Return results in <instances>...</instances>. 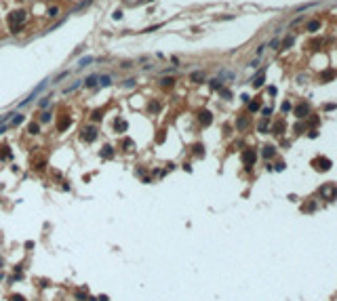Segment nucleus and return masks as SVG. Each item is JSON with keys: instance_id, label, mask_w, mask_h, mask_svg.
Returning <instances> with one entry per match:
<instances>
[{"instance_id": "obj_1", "label": "nucleus", "mask_w": 337, "mask_h": 301, "mask_svg": "<svg viewBox=\"0 0 337 301\" xmlns=\"http://www.w3.org/2000/svg\"><path fill=\"white\" fill-rule=\"evenodd\" d=\"M25 19H27V15H25L23 11H15V13H11V15H9V25H11L13 34H21Z\"/></svg>"}, {"instance_id": "obj_2", "label": "nucleus", "mask_w": 337, "mask_h": 301, "mask_svg": "<svg viewBox=\"0 0 337 301\" xmlns=\"http://www.w3.org/2000/svg\"><path fill=\"white\" fill-rule=\"evenodd\" d=\"M48 85H51V80H48V78H44V80H42V82H40L38 86H34V89H32V93L25 97V99L21 101V103H19V105H21V108H25L27 103H32V101H34V97H38V95H40V93H42V91H44V89H47Z\"/></svg>"}, {"instance_id": "obj_3", "label": "nucleus", "mask_w": 337, "mask_h": 301, "mask_svg": "<svg viewBox=\"0 0 337 301\" xmlns=\"http://www.w3.org/2000/svg\"><path fill=\"white\" fill-rule=\"evenodd\" d=\"M255 160H257L255 150H244V152H242V162L247 164V169H251L253 164H255Z\"/></svg>"}, {"instance_id": "obj_4", "label": "nucleus", "mask_w": 337, "mask_h": 301, "mask_svg": "<svg viewBox=\"0 0 337 301\" xmlns=\"http://www.w3.org/2000/svg\"><path fill=\"white\" fill-rule=\"evenodd\" d=\"M95 139H97V129L95 126H86L82 131V141L91 143V141H95Z\"/></svg>"}, {"instance_id": "obj_5", "label": "nucleus", "mask_w": 337, "mask_h": 301, "mask_svg": "<svg viewBox=\"0 0 337 301\" xmlns=\"http://www.w3.org/2000/svg\"><path fill=\"white\" fill-rule=\"evenodd\" d=\"M308 114H310V105H308V103H301V105L295 108V116H297L299 120H301V118H306Z\"/></svg>"}, {"instance_id": "obj_6", "label": "nucleus", "mask_w": 337, "mask_h": 301, "mask_svg": "<svg viewBox=\"0 0 337 301\" xmlns=\"http://www.w3.org/2000/svg\"><path fill=\"white\" fill-rule=\"evenodd\" d=\"M198 120H200V124H202V126H209V124L213 122V116H211V112L202 109V112L198 114Z\"/></svg>"}, {"instance_id": "obj_7", "label": "nucleus", "mask_w": 337, "mask_h": 301, "mask_svg": "<svg viewBox=\"0 0 337 301\" xmlns=\"http://www.w3.org/2000/svg\"><path fill=\"white\" fill-rule=\"evenodd\" d=\"M314 164H316L318 171H329L331 169V160H329V158H320V160H316Z\"/></svg>"}, {"instance_id": "obj_8", "label": "nucleus", "mask_w": 337, "mask_h": 301, "mask_svg": "<svg viewBox=\"0 0 337 301\" xmlns=\"http://www.w3.org/2000/svg\"><path fill=\"white\" fill-rule=\"evenodd\" d=\"M99 156L103 158V160L114 158V147H112V145H103V147H101V152H99Z\"/></svg>"}, {"instance_id": "obj_9", "label": "nucleus", "mask_w": 337, "mask_h": 301, "mask_svg": "<svg viewBox=\"0 0 337 301\" xmlns=\"http://www.w3.org/2000/svg\"><path fill=\"white\" fill-rule=\"evenodd\" d=\"M264 80H265V72L261 70V72H259V74H257V76H255V78L251 80V85L255 86V89H259V86L264 85Z\"/></svg>"}, {"instance_id": "obj_10", "label": "nucleus", "mask_w": 337, "mask_h": 301, "mask_svg": "<svg viewBox=\"0 0 337 301\" xmlns=\"http://www.w3.org/2000/svg\"><path fill=\"white\" fill-rule=\"evenodd\" d=\"M82 82H84V86H89V89H95L97 82H99V76H97V74H91V76H89L86 80H82Z\"/></svg>"}, {"instance_id": "obj_11", "label": "nucleus", "mask_w": 337, "mask_h": 301, "mask_svg": "<svg viewBox=\"0 0 337 301\" xmlns=\"http://www.w3.org/2000/svg\"><path fill=\"white\" fill-rule=\"evenodd\" d=\"M261 156L264 158H274L276 156V147H274V145H265L264 150H261Z\"/></svg>"}, {"instance_id": "obj_12", "label": "nucleus", "mask_w": 337, "mask_h": 301, "mask_svg": "<svg viewBox=\"0 0 337 301\" xmlns=\"http://www.w3.org/2000/svg\"><path fill=\"white\" fill-rule=\"evenodd\" d=\"M127 129H129V122L127 120H116L114 122V131L116 133H124Z\"/></svg>"}, {"instance_id": "obj_13", "label": "nucleus", "mask_w": 337, "mask_h": 301, "mask_svg": "<svg viewBox=\"0 0 337 301\" xmlns=\"http://www.w3.org/2000/svg\"><path fill=\"white\" fill-rule=\"evenodd\" d=\"M322 194H325L327 198H331V196H335V194H337V188H335V185H325V188H322Z\"/></svg>"}, {"instance_id": "obj_14", "label": "nucleus", "mask_w": 337, "mask_h": 301, "mask_svg": "<svg viewBox=\"0 0 337 301\" xmlns=\"http://www.w3.org/2000/svg\"><path fill=\"white\" fill-rule=\"evenodd\" d=\"M27 133H30V135H38V133H40V124H38V122H30V124H27Z\"/></svg>"}, {"instance_id": "obj_15", "label": "nucleus", "mask_w": 337, "mask_h": 301, "mask_svg": "<svg viewBox=\"0 0 337 301\" xmlns=\"http://www.w3.org/2000/svg\"><path fill=\"white\" fill-rule=\"evenodd\" d=\"M95 61V57H82V59L78 61V70H82V68H86L89 63H93Z\"/></svg>"}, {"instance_id": "obj_16", "label": "nucleus", "mask_w": 337, "mask_h": 301, "mask_svg": "<svg viewBox=\"0 0 337 301\" xmlns=\"http://www.w3.org/2000/svg\"><path fill=\"white\" fill-rule=\"evenodd\" d=\"M70 124H72V120H70V118H63V120H59V124H57L59 133H63L65 129H68V126H70Z\"/></svg>"}, {"instance_id": "obj_17", "label": "nucleus", "mask_w": 337, "mask_h": 301, "mask_svg": "<svg viewBox=\"0 0 337 301\" xmlns=\"http://www.w3.org/2000/svg\"><path fill=\"white\" fill-rule=\"evenodd\" d=\"M160 108H162V105H160V101H150V105H148V109H150L152 114L160 112Z\"/></svg>"}, {"instance_id": "obj_18", "label": "nucleus", "mask_w": 337, "mask_h": 301, "mask_svg": "<svg viewBox=\"0 0 337 301\" xmlns=\"http://www.w3.org/2000/svg\"><path fill=\"white\" fill-rule=\"evenodd\" d=\"M173 85H175V78H171V76L160 78V86H173Z\"/></svg>"}, {"instance_id": "obj_19", "label": "nucleus", "mask_w": 337, "mask_h": 301, "mask_svg": "<svg viewBox=\"0 0 337 301\" xmlns=\"http://www.w3.org/2000/svg\"><path fill=\"white\" fill-rule=\"evenodd\" d=\"M282 131H285V122H276V124H274V129H272V133H274V135H282Z\"/></svg>"}, {"instance_id": "obj_20", "label": "nucleus", "mask_w": 337, "mask_h": 301, "mask_svg": "<svg viewBox=\"0 0 337 301\" xmlns=\"http://www.w3.org/2000/svg\"><path fill=\"white\" fill-rule=\"evenodd\" d=\"M190 80H192V82H200V80H205V74H202V72H194L192 76H190Z\"/></svg>"}, {"instance_id": "obj_21", "label": "nucleus", "mask_w": 337, "mask_h": 301, "mask_svg": "<svg viewBox=\"0 0 337 301\" xmlns=\"http://www.w3.org/2000/svg\"><path fill=\"white\" fill-rule=\"evenodd\" d=\"M21 122H23V116H21V114H15V118L11 120V124H9V126H19Z\"/></svg>"}, {"instance_id": "obj_22", "label": "nucleus", "mask_w": 337, "mask_h": 301, "mask_svg": "<svg viewBox=\"0 0 337 301\" xmlns=\"http://www.w3.org/2000/svg\"><path fill=\"white\" fill-rule=\"evenodd\" d=\"M211 89L213 91H221V78H213L211 80Z\"/></svg>"}, {"instance_id": "obj_23", "label": "nucleus", "mask_w": 337, "mask_h": 301, "mask_svg": "<svg viewBox=\"0 0 337 301\" xmlns=\"http://www.w3.org/2000/svg\"><path fill=\"white\" fill-rule=\"evenodd\" d=\"M257 131H259V133H268V118H264V120L257 124Z\"/></svg>"}, {"instance_id": "obj_24", "label": "nucleus", "mask_w": 337, "mask_h": 301, "mask_svg": "<svg viewBox=\"0 0 337 301\" xmlns=\"http://www.w3.org/2000/svg\"><path fill=\"white\" fill-rule=\"evenodd\" d=\"M80 85H82V80H78V82H74V85L65 86V89H63V93H72V91H76V89H78Z\"/></svg>"}, {"instance_id": "obj_25", "label": "nucleus", "mask_w": 337, "mask_h": 301, "mask_svg": "<svg viewBox=\"0 0 337 301\" xmlns=\"http://www.w3.org/2000/svg\"><path fill=\"white\" fill-rule=\"evenodd\" d=\"M101 116H103V109H95V112L91 114V118H93V122H99V120H101Z\"/></svg>"}, {"instance_id": "obj_26", "label": "nucleus", "mask_w": 337, "mask_h": 301, "mask_svg": "<svg viewBox=\"0 0 337 301\" xmlns=\"http://www.w3.org/2000/svg\"><path fill=\"white\" fill-rule=\"evenodd\" d=\"M99 85H101V86L112 85V78H110V76H99Z\"/></svg>"}, {"instance_id": "obj_27", "label": "nucleus", "mask_w": 337, "mask_h": 301, "mask_svg": "<svg viewBox=\"0 0 337 301\" xmlns=\"http://www.w3.org/2000/svg\"><path fill=\"white\" fill-rule=\"evenodd\" d=\"M48 103H51V97H42V99L38 101V105H40L42 109H44V108H48Z\"/></svg>"}, {"instance_id": "obj_28", "label": "nucleus", "mask_w": 337, "mask_h": 301, "mask_svg": "<svg viewBox=\"0 0 337 301\" xmlns=\"http://www.w3.org/2000/svg\"><path fill=\"white\" fill-rule=\"evenodd\" d=\"M318 27H320V23H318V21H310V23H308V32H316Z\"/></svg>"}, {"instance_id": "obj_29", "label": "nucleus", "mask_w": 337, "mask_h": 301, "mask_svg": "<svg viewBox=\"0 0 337 301\" xmlns=\"http://www.w3.org/2000/svg\"><path fill=\"white\" fill-rule=\"evenodd\" d=\"M247 124H249V120H247V118H238V122H236V126H238V129H247Z\"/></svg>"}, {"instance_id": "obj_30", "label": "nucleus", "mask_w": 337, "mask_h": 301, "mask_svg": "<svg viewBox=\"0 0 337 301\" xmlns=\"http://www.w3.org/2000/svg\"><path fill=\"white\" fill-rule=\"evenodd\" d=\"M40 122H44V124H47V122H51V112H44V114L40 116Z\"/></svg>"}, {"instance_id": "obj_31", "label": "nucleus", "mask_w": 337, "mask_h": 301, "mask_svg": "<svg viewBox=\"0 0 337 301\" xmlns=\"http://www.w3.org/2000/svg\"><path fill=\"white\" fill-rule=\"evenodd\" d=\"M122 145H124V147H127V152H131L133 147H135V143H133L131 139H124V143H122Z\"/></svg>"}, {"instance_id": "obj_32", "label": "nucleus", "mask_w": 337, "mask_h": 301, "mask_svg": "<svg viewBox=\"0 0 337 301\" xmlns=\"http://www.w3.org/2000/svg\"><path fill=\"white\" fill-rule=\"evenodd\" d=\"M122 86H124V89H133V86H135V80H133V78H129V80H124V82H122Z\"/></svg>"}, {"instance_id": "obj_33", "label": "nucleus", "mask_w": 337, "mask_h": 301, "mask_svg": "<svg viewBox=\"0 0 337 301\" xmlns=\"http://www.w3.org/2000/svg\"><path fill=\"white\" fill-rule=\"evenodd\" d=\"M219 93H221V97H223V99H232V93H230L228 89H221Z\"/></svg>"}, {"instance_id": "obj_34", "label": "nucleus", "mask_w": 337, "mask_h": 301, "mask_svg": "<svg viewBox=\"0 0 337 301\" xmlns=\"http://www.w3.org/2000/svg\"><path fill=\"white\" fill-rule=\"evenodd\" d=\"M291 108H293V105H291L289 101H285V103H282V105H280V109H282V112H285V114H287V112H291Z\"/></svg>"}, {"instance_id": "obj_35", "label": "nucleus", "mask_w": 337, "mask_h": 301, "mask_svg": "<svg viewBox=\"0 0 337 301\" xmlns=\"http://www.w3.org/2000/svg\"><path fill=\"white\" fill-rule=\"evenodd\" d=\"M293 40H295V38H293V36H289L287 40H285V42H282V48H289L291 44H293Z\"/></svg>"}, {"instance_id": "obj_36", "label": "nucleus", "mask_w": 337, "mask_h": 301, "mask_svg": "<svg viewBox=\"0 0 337 301\" xmlns=\"http://www.w3.org/2000/svg\"><path fill=\"white\" fill-rule=\"evenodd\" d=\"M249 109H251V112H257V109H259V103H257V101H251V103H249Z\"/></svg>"}, {"instance_id": "obj_37", "label": "nucleus", "mask_w": 337, "mask_h": 301, "mask_svg": "<svg viewBox=\"0 0 337 301\" xmlns=\"http://www.w3.org/2000/svg\"><path fill=\"white\" fill-rule=\"evenodd\" d=\"M333 76H335V72H325L322 74V80H331Z\"/></svg>"}, {"instance_id": "obj_38", "label": "nucleus", "mask_w": 337, "mask_h": 301, "mask_svg": "<svg viewBox=\"0 0 337 301\" xmlns=\"http://www.w3.org/2000/svg\"><path fill=\"white\" fill-rule=\"evenodd\" d=\"M261 114H264V118H270V114H272V108H264V109H261Z\"/></svg>"}, {"instance_id": "obj_39", "label": "nucleus", "mask_w": 337, "mask_h": 301, "mask_svg": "<svg viewBox=\"0 0 337 301\" xmlns=\"http://www.w3.org/2000/svg\"><path fill=\"white\" fill-rule=\"evenodd\" d=\"M194 152H196L198 156H202V145H200V143H198V145H194Z\"/></svg>"}, {"instance_id": "obj_40", "label": "nucleus", "mask_w": 337, "mask_h": 301, "mask_svg": "<svg viewBox=\"0 0 337 301\" xmlns=\"http://www.w3.org/2000/svg\"><path fill=\"white\" fill-rule=\"evenodd\" d=\"M55 15H57V9H55V6H51V9H48V17H55Z\"/></svg>"}, {"instance_id": "obj_41", "label": "nucleus", "mask_w": 337, "mask_h": 301, "mask_svg": "<svg viewBox=\"0 0 337 301\" xmlns=\"http://www.w3.org/2000/svg\"><path fill=\"white\" fill-rule=\"evenodd\" d=\"M63 78H68V72H63V74H59V76H57V78H55V80H57V82H61V80H63Z\"/></svg>"}, {"instance_id": "obj_42", "label": "nucleus", "mask_w": 337, "mask_h": 301, "mask_svg": "<svg viewBox=\"0 0 337 301\" xmlns=\"http://www.w3.org/2000/svg\"><path fill=\"white\" fill-rule=\"evenodd\" d=\"M11 299H13V301H25V299H23V297H21V295H13Z\"/></svg>"}, {"instance_id": "obj_43", "label": "nucleus", "mask_w": 337, "mask_h": 301, "mask_svg": "<svg viewBox=\"0 0 337 301\" xmlns=\"http://www.w3.org/2000/svg\"><path fill=\"white\" fill-rule=\"evenodd\" d=\"M314 208H316V204H314V202H310V204L306 206V211H314Z\"/></svg>"}]
</instances>
